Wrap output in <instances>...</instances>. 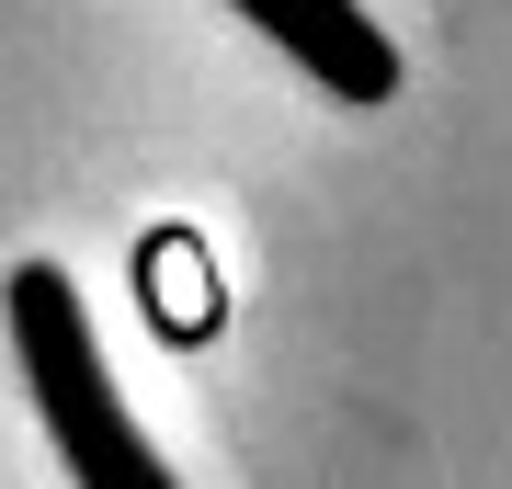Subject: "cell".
I'll return each instance as SVG.
<instances>
[{
  "instance_id": "7a4b0ae2",
  "label": "cell",
  "mask_w": 512,
  "mask_h": 489,
  "mask_svg": "<svg viewBox=\"0 0 512 489\" xmlns=\"http://www.w3.org/2000/svg\"><path fill=\"white\" fill-rule=\"evenodd\" d=\"M228 12L251 23V35H274L330 103H387V91H399V46L376 35L365 0H228Z\"/></svg>"
},
{
  "instance_id": "6da1fadb",
  "label": "cell",
  "mask_w": 512,
  "mask_h": 489,
  "mask_svg": "<svg viewBox=\"0 0 512 489\" xmlns=\"http://www.w3.org/2000/svg\"><path fill=\"white\" fill-rule=\"evenodd\" d=\"M0 308H12V353H23V387H35V421H46L69 489H183L171 455L137 433V410L114 399V364L92 342V308H80L69 273H57V262H23Z\"/></svg>"
}]
</instances>
